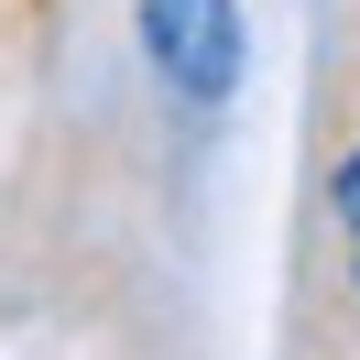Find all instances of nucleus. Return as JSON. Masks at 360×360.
I'll list each match as a JSON object with an SVG mask.
<instances>
[{"label": "nucleus", "mask_w": 360, "mask_h": 360, "mask_svg": "<svg viewBox=\"0 0 360 360\" xmlns=\"http://www.w3.org/2000/svg\"><path fill=\"white\" fill-rule=\"evenodd\" d=\"M338 219H349V262H360V153L338 164Z\"/></svg>", "instance_id": "nucleus-2"}, {"label": "nucleus", "mask_w": 360, "mask_h": 360, "mask_svg": "<svg viewBox=\"0 0 360 360\" xmlns=\"http://www.w3.org/2000/svg\"><path fill=\"white\" fill-rule=\"evenodd\" d=\"M142 55H153L186 98H229L240 88V55H251L240 0H142Z\"/></svg>", "instance_id": "nucleus-1"}]
</instances>
